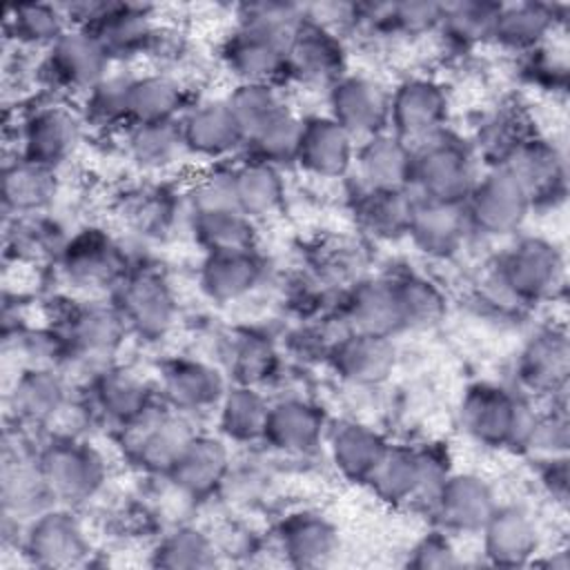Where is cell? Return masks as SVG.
I'll list each match as a JSON object with an SVG mask.
<instances>
[{"label": "cell", "mask_w": 570, "mask_h": 570, "mask_svg": "<svg viewBox=\"0 0 570 570\" xmlns=\"http://www.w3.org/2000/svg\"><path fill=\"white\" fill-rule=\"evenodd\" d=\"M334 372L354 385H379L396 365V347L392 336L345 332L327 350Z\"/></svg>", "instance_id": "cell-19"}, {"label": "cell", "mask_w": 570, "mask_h": 570, "mask_svg": "<svg viewBox=\"0 0 570 570\" xmlns=\"http://www.w3.org/2000/svg\"><path fill=\"white\" fill-rule=\"evenodd\" d=\"M111 58L94 33L71 27L45 53L42 73L58 89L87 94L105 76H109Z\"/></svg>", "instance_id": "cell-13"}, {"label": "cell", "mask_w": 570, "mask_h": 570, "mask_svg": "<svg viewBox=\"0 0 570 570\" xmlns=\"http://www.w3.org/2000/svg\"><path fill=\"white\" fill-rule=\"evenodd\" d=\"M49 497L62 503L91 499L105 483L107 465L96 448L76 436L51 439L36 459Z\"/></svg>", "instance_id": "cell-5"}, {"label": "cell", "mask_w": 570, "mask_h": 570, "mask_svg": "<svg viewBox=\"0 0 570 570\" xmlns=\"http://www.w3.org/2000/svg\"><path fill=\"white\" fill-rule=\"evenodd\" d=\"M269 403L254 385H234L227 387L218 403V428L220 432L236 441H263L267 425Z\"/></svg>", "instance_id": "cell-42"}, {"label": "cell", "mask_w": 570, "mask_h": 570, "mask_svg": "<svg viewBox=\"0 0 570 570\" xmlns=\"http://www.w3.org/2000/svg\"><path fill=\"white\" fill-rule=\"evenodd\" d=\"M432 503L445 530L454 532H479L497 508L492 488L472 472H450L436 488Z\"/></svg>", "instance_id": "cell-20"}, {"label": "cell", "mask_w": 570, "mask_h": 570, "mask_svg": "<svg viewBox=\"0 0 570 570\" xmlns=\"http://www.w3.org/2000/svg\"><path fill=\"white\" fill-rule=\"evenodd\" d=\"M127 332L125 321L111 305L87 303L71 307L60 330V343L78 356H105L111 354Z\"/></svg>", "instance_id": "cell-29"}, {"label": "cell", "mask_w": 570, "mask_h": 570, "mask_svg": "<svg viewBox=\"0 0 570 570\" xmlns=\"http://www.w3.org/2000/svg\"><path fill=\"white\" fill-rule=\"evenodd\" d=\"M225 390L223 374L214 365L196 358H174L160 374L163 403L180 414L218 407Z\"/></svg>", "instance_id": "cell-21"}, {"label": "cell", "mask_w": 570, "mask_h": 570, "mask_svg": "<svg viewBox=\"0 0 570 570\" xmlns=\"http://www.w3.org/2000/svg\"><path fill=\"white\" fill-rule=\"evenodd\" d=\"M470 229L463 203H443L419 198L414 203L407 236L430 258H448L456 254Z\"/></svg>", "instance_id": "cell-23"}, {"label": "cell", "mask_w": 570, "mask_h": 570, "mask_svg": "<svg viewBox=\"0 0 570 570\" xmlns=\"http://www.w3.org/2000/svg\"><path fill=\"white\" fill-rule=\"evenodd\" d=\"M407 566L416 568V570L456 568V566H461V559H459L452 541L443 532H430L410 550Z\"/></svg>", "instance_id": "cell-57"}, {"label": "cell", "mask_w": 570, "mask_h": 570, "mask_svg": "<svg viewBox=\"0 0 570 570\" xmlns=\"http://www.w3.org/2000/svg\"><path fill=\"white\" fill-rule=\"evenodd\" d=\"M187 111L180 82L163 71L131 76L129 80V125L176 122Z\"/></svg>", "instance_id": "cell-36"}, {"label": "cell", "mask_w": 570, "mask_h": 570, "mask_svg": "<svg viewBox=\"0 0 570 570\" xmlns=\"http://www.w3.org/2000/svg\"><path fill=\"white\" fill-rule=\"evenodd\" d=\"M325 414L305 399H283L269 403L263 441L287 454L312 452L325 436Z\"/></svg>", "instance_id": "cell-28"}, {"label": "cell", "mask_w": 570, "mask_h": 570, "mask_svg": "<svg viewBox=\"0 0 570 570\" xmlns=\"http://www.w3.org/2000/svg\"><path fill=\"white\" fill-rule=\"evenodd\" d=\"M91 396L98 412L118 428L131 423L154 403V396L140 376L116 367H107L96 376Z\"/></svg>", "instance_id": "cell-38"}, {"label": "cell", "mask_w": 570, "mask_h": 570, "mask_svg": "<svg viewBox=\"0 0 570 570\" xmlns=\"http://www.w3.org/2000/svg\"><path fill=\"white\" fill-rule=\"evenodd\" d=\"M58 256L67 278L85 287L118 283L127 274L120 247L100 229L76 234L62 245Z\"/></svg>", "instance_id": "cell-24"}, {"label": "cell", "mask_w": 570, "mask_h": 570, "mask_svg": "<svg viewBox=\"0 0 570 570\" xmlns=\"http://www.w3.org/2000/svg\"><path fill=\"white\" fill-rule=\"evenodd\" d=\"M350 332L394 336L405 330L394 283L387 278L358 281L343 307Z\"/></svg>", "instance_id": "cell-30"}, {"label": "cell", "mask_w": 570, "mask_h": 570, "mask_svg": "<svg viewBox=\"0 0 570 570\" xmlns=\"http://www.w3.org/2000/svg\"><path fill=\"white\" fill-rule=\"evenodd\" d=\"M528 56V71L532 73V80H537L539 85L546 87H566V78H568V67L566 60L554 58L546 45L525 53Z\"/></svg>", "instance_id": "cell-58"}, {"label": "cell", "mask_w": 570, "mask_h": 570, "mask_svg": "<svg viewBox=\"0 0 570 570\" xmlns=\"http://www.w3.org/2000/svg\"><path fill=\"white\" fill-rule=\"evenodd\" d=\"M67 403L62 379L47 367L24 370L11 390V410L24 423H49Z\"/></svg>", "instance_id": "cell-40"}, {"label": "cell", "mask_w": 570, "mask_h": 570, "mask_svg": "<svg viewBox=\"0 0 570 570\" xmlns=\"http://www.w3.org/2000/svg\"><path fill=\"white\" fill-rule=\"evenodd\" d=\"M185 151L205 160H225L245 145V134L227 100H203L180 116Z\"/></svg>", "instance_id": "cell-17"}, {"label": "cell", "mask_w": 570, "mask_h": 570, "mask_svg": "<svg viewBox=\"0 0 570 570\" xmlns=\"http://www.w3.org/2000/svg\"><path fill=\"white\" fill-rule=\"evenodd\" d=\"M330 118L347 129L356 140H365L387 129L390 91L361 73H343L327 89Z\"/></svg>", "instance_id": "cell-14"}, {"label": "cell", "mask_w": 570, "mask_h": 570, "mask_svg": "<svg viewBox=\"0 0 570 570\" xmlns=\"http://www.w3.org/2000/svg\"><path fill=\"white\" fill-rule=\"evenodd\" d=\"M125 145L129 158L147 171H163L187 154L178 120L129 125L125 129Z\"/></svg>", "instance_id": "cell-43"}, {"label": "cell", "mask_w": 570, "mask_h": 570, "mask_svg": "<svg viewBox=\"0 0 570 570\" xmlns=\"http://www.w3.org/2000/svg\"><path fill=\"white\" fill-rule=\"evenodd\" d=\"M450 98L445 87L425 76L405 78L390 94L387 129L412 147L445 131Z\"/></svg>", "instance_id": "cell-10"}, {"label": "cell", "mask_w": 570, "mask_h": 570, "mask_svg": "<svg viewBox=\"0 0 570 570\" xmlns=\"http://www.w3.org/2000/svg\"><path fill=\"white\" fill-rule=\"evenodd\" d=\"M225 100L245 134V142L285 107L278 91L269 82H236Z\"/></svg>", "instance_id": "cell-51"}, {"label": "cell", "mask_w": 570, "mask_h": 570, "mask_svg": "<svg viewBox=\"0 0 570 570\" xmlns=\"http://www.w3.org/2000/svg\"><path fill=\"white\" fill-rule=\"evenodd\" d=\"M416 196L412 189H365L361 187L354 216L363 232L379 240H396L407 236Z\"/></svg>", "instance_id": "cell-35"}, {"label": "cell", "mask_w": 570, "mask_h": 570, "mask_svg": "<svg viewBox=\"0 0 570 570\" xmlns=\"http://www.w3.org/2000/svg\"><path fill=\"white\" fill-rule=\"evenodd\" d=\"M561 249L541 236L519 238L494 267V285L517 303H541L563 285Z\"/></svg>", "instance_id": "cell-4"}, {"label": "cell", "mask_w": 570, "mask_h": 570, "mask_svg": "<svg viewBox=\"0 0 570 570\" xmlns=\"http://www.w3.org/2000/svg\"><path fill=\"white\" fill-rule=\"evenodd\" d=\"M303 131V118H298L287 105L269 118L261 129H256L245 147L249 149V158L263 160L281 169V165L296 163L298 142Z\"/></svg>", "instance_id": "cell-46"}, {"label": "cell", "mask_w": 570, "mask_h": 570, "mask_svg": "<svg viewBox=\"0 0 570 570\" xmlns=\"http://www.w3.org/2000/svg\"><path fill=\"white\" fill-rule=\"evenodd\" d=\"M570 376V341L563 327L534 332L517 356V379L534 396L561 399Z\"/></svg>", "instance_id": "cell-15"}, {"label": "cell", "mask_w": 570, "mask_h": 570, "mask_svg": "<svg viewBox=\"0 0 570 570\" xmlns=\"http://www.w3.org/2000/svg\"><path fill=\"white\" fill-rule=\"evenodd\" d=\"M24 554L40 568H69L89 554V541L69 510L49 508L29 523Z\"/></svg>", "instance_id": "cell-16"}, {"label": "cell", "mask_w": 570, "mask_h": 570, "mask_svg": "<svg viewBox=\"0 0 570 570\" xmlns=\"http://www.w3.org/2000/svg\"><path fill=\"white\" fill-rule=\"evenodd\" d=\"M176 203L167 187H142L129 194L125 214L140 234H160L174 220Z\"/></svg>", "instance_id": "cell-53"}, {"label": "cell", "mask_w": 570, "mask_h": 570, "mask_svg": "<svg viewBox=\"0 0 570 570\" xmlns=\"http://www.w3.org/2000/svg\"><path fill=\"white\" fill-rule=\"evenodd\" d=\"M131 76L109 73L85 94L82 120L94 127H129Z\"/></svg>", "instance_id": "cell-49"}, {"label": "cell", "mask_w": 570, "mask_h": 570, "mask_svg": "<svg viewBox=\"0 0 570 570\" xmlns=\"http://www.w3.org/2000/svg\"><path fill=\"white\" fill-rule=\"evenodd\" d=\"M523 185L532 207L554 205L566 196V160L561 149L541 136H530L505 165Z\"/></svg>", "instance_id": "cell-22"}, {"label": "cell", "mask_w": 570, "mask_h": 570, "mask_svg": "<svg viewBox=\"0 0 570 570\" xmlns=\"http://www.w3.org/2000/svg\"><path fill=\"white\" fill-rule=\"evenodd\" d=\"M479 532L483 552L494 566H523L539 550V530L532 517L514 505H497Z\"/></svg>", "instance_id": "cell-27"}, {"label": "cell", "mask_w": 570, "mask_h": 570, "mask_svg": "<svg viewBox=\"0 0 570 570\" xmlns=\"http://www.w3.org/2000/svg\"><path fill=\"white\" fill-rule=\"evenodd\" d=\"M187 205H189V214L236 209L232 167H214L203 176H198L187 191Z\"/></svg>", "instance_id": "cell-54"}, {"label": "cell", "mask_w": 570, "mask_h": 570, "mask_svg": "<svg viewBox=\"0 0 570 570\" xmlns=\"http://www.w3.org/2000/svg\"><path fill=\"white\" fill-rule=\"evenodd\" d=\"M501 2H456L443 4L439 27L459 47H474L490 40Z\"/></svg>", "instance_id": "cell-50"}, {"label": "cell", "mask_w": 570, "mask_h": 570, "mask_svg": "<svg viewBox=\"0 0 570 570\" xmlns=\"http://www.w3.org/2000/svg\"><path fill=\"white\" fill-rule=\"evenodd\" d=\"M71 29L65 4L49 2H29L9 9L7 31L22 47L49 49L60 36Z\"/></svg>", "instance_id": "cell-44"}, {"label": "cell", "mask_w": 570, "mask_h": 570, "mask_svg": "<svg viewBox=\"0 0 570 570\" xmlns=\"http://www.w3.org/2000/svg\"><path fill=\"white\" fill-rule=\"evenodd\" d=\"M356 138L334 118H303L296 165L316 178H341L354 167Z\"/></svg>", "instance_id": "cell-18"}, {"label": "cell", "mask_w": 570, "mask_h": 570, "mask_svg": "<svg viewBox=\"0 0 570 570\" xmlns=\"http://www.w3.org/2000/svg\"><path fill=\"white\" fill-rule=\"evenodd\" d=\"M191 232L205 254L254 249V220L238 209L191 214Z\"/></svg>", "instance_id": "cell-45"}, {"label": "cell", "mask_w": 570, "mask_h": 570, "mask_svg": "<svg viewBox=\"0 0 570 570\" xmlns=\"http://www.w3.org/2000/svg\"><path fill=\"white\" fill-rule=\"evenodd\" d=\"M530 136L534 131L525 114L514 105H503L479 125L472 149L488 167H505Z\"/></svg>", "instance_id": "cell-39"}, {"label": "cell", "mask_w": 570, "mask_h": 570, "mask_svg": "<svg viewBox=\"0 0 570 570\" xmlns=\"http://www.w3.org/2000/svg\"><path fill=\"white\" fill-rule=\"evenodd\" d=\"M543 463L546 465L541 468V485L546 488V492L552 499L566 501V497H568V459H566V454L548 456Z\"/></svg>", "instance_id": "cell-59"}, {"label": "cell", "mask_w": 570, "mask_h": 570, "mask_svg": "<svg viewBox=\"0 0 570 570\" xmlns=\"http://www.w3.org/2000/svg\"><path fill=\"white\" fill-rule=\"evenodd\" d=\"M82 125V116L67 105H38L22 118L18 127V156L56 169L78 149Z\"/></svg>", "instance_id": "cell-11"}, {"label": "cell", "mask_w": 570, "mask_h": 570, "mask_svg": "<svg viewBox=\"0 0 570 570\" xmlns=\"http://www.w3.org/2000/svg\"><path fill=\"white\" fill-rule=\"evenodd\" d=\"M56 229L47 225L38 214H27V216H16V232L11 234V247L20 258H36V256H47L51 252L62 249L65 243L56 240Z\"/></svg>", "instance_id": "cell-55"}, {"label": "cell", "mask_w": 570, "mask_h": 570, "mask_svg": "<svg viewBox=\"0 0 570 570\" xmlns=\"http://www.w3.org/2000/svg\"><path fill=\"white\" fill-rule=\"evenodd\" d=\"M537 412L530 401L497 383H474L461 401L465 432L488 448L528 450Z\"/></svg>", "instance_id": "cell-1"}, {"label": "cell", "mask_w": 570, "mask_h": 570, "mask_svg": "<svg viewBox=\"0 0 570 570\" xmlns=\"http://www.w3.org/2000/svg\"><path fill=\"white\" fill-rule=\"evenodd\" d=\"M278 539L285 557L296 568H321L338 550V530L312 510L289 514L278 528Z\"/></svg>", "instance_id": "cell-33"}, {"label": "cell", "mask_w": 570, "mask_h": 570, "mask_svg": "<svg viewBox=\"0 0 570 570\" xmlns=\"http://www.w3.org/2000/svg\"><path fill=\"white\" fill-rule=\"evenodd\" d=\"M276 350L269 338L256 332H243L229 341L227 367L238 385H258L276 370Z\"/></svg>", "instance_id": "cell-47"}, {"label": "cell", "mask_w": 570, "mask_h": 570, "mask_svg": "<svg viewBox=\"0 0 570 570\" xmlns=\"http://www.w3.org/2000/svg\"><path fill=\"white\" fill-rule=\"evenodd\" d=\"M229 470V450L225 441L212 434H194L176 463L167 472L174 485L189 497L214 492Z\"/></svg>", "instance_id": "cell-31"}, {"label": "cell", "mask_w": 570, "mask_h": 570, "mask_svg": "<svg viewBox=\"0 0 570 570\" xmlns=\"http://www.w3.org/2000/svg\"><path fill=\"white\" fill-rule=\"evenodd\" d=\"M414 147L390 129L356 145L354 167L365 189H410Z\"/></svg>", "instance_id": "cell-25"}, {"label": "cell", "mask_w": 570, "mask_h": 570, "mask_svg": "<svg viewBox=\"0 0 570 570\" xmlns=\"http://www.w3.org/2000/svg\"><path fill=\"white\" fill-rule=\"evenodd\" d=\"M463 209L472 232L483 236H508L525 223L532 203L510 169L488 167V171L472 185L463 200Z\"/></svg>", "instance_id": "cell-7"}, {"label": "cell", "mask_w": 570, "mask_h": 570, "mask_svg": "<svg viewBox=\"0 0 570 570\" xmlns=\"http://www.w3.org/2000/svg\"><path fill=\"white\" fill-rule=\"evenodd\" d=\"M196 432L187 414L171 410L167 403H151L140 416L122 428L127 454L147 472L167 474L178 454Z\"/></svg>", "instance_id": "cell-8"}, {"label": "cell", "mask_w": 570, "mask_h": 570, "mask_svg": "<svg viewBox=\"0 0 570 570\" xmlns=\"http://www.w3.org/2000/svg\"><path fill=\"white\" fill-rule=\"evenodd\" d=\"M390 443L370 425L343 421L330 432V456L336 470L356 483H367Z\"/></svg>", "instance_id": "cell-34"}, {"label": "cell", "mask_w": 570, "mask_h": 570, "mask_svg": "<svg viewBox=\"0 0 570 570\" xmlns=\"http://www.w3.org/2000/svg\"><path fill=\"white\" fill-rule=\"evenodd\" d=\"M476 154L452 131H441L414 145L410 189L419 198L463 203L479 178Z\"/></svg>", "instance_id": "cell-2"}, {"label": "cell", "mask_w": 570, "mask_h": 570, "mask_svg": "<svg viewBox=\"0 0 570 570\" xmlns=\"http://www.w3.org/2000/svg\"><path fill=\"white\" fill-rule=\"evenodd\" d=\"M216 563V552L205 532L191 525L171 530L154 550V566L169 570H196Z\"/></svg>", "instance_id": "cell-48"}, {"label": "cell", "mask_w": 570, "mask_h": 570, "mask_svg": "<svg viewBox=\"0 0 570 570\" xmlns=\"http://www.w3.org/2000/svg\"><path fill=\"white\" fill-rule=\"evenodd\" d=\"M265 274L256 249L207 254L200 265V287L216 303H232L254 292Z\"/></svg>", "instance_id": "cell-32"}, {"label": "cell", "mask_w": 570, "mask_h": 570, "mask_svg": "<svg viewBox=\"0 0 570 570\" xmlns=\"http://www.w3.org/2000/svg\"><path fill=\"white\" fill-rule=\"evenodd\" d=\"M56 169L18 156L2 169V205L16 216L40 214L56 196Z\"/></svg>", "instance_id": "cell-37"}, {"label": "cell", "mask_w": 570, "mask_h": 570, "mask_svg": "<svg viewBox=\"0 0 570 570\" xmlns=\"http://www.w3.org/2000/svg\"><path fill=\"white\" fill-rule=\"evenodd\" d=\"M343 69L345 47L338 33L305 11L287 47L285 76L305 85H332L345 73Z\"/></svg>", "instance_id": "cell-12"}, {"label": "cell", "mask_w": 570, "mask_h": 570, "mask_svg": "<svg viewBox=\"0 0 570 570\" xmlns=\"http://www.w3.org/2000/svg\"><path fill=\"white\" fill-rule=\"evenodd\" d=\"M71 27L87 29L98 38L111 60L151 53L158 24L151 9L134 2H78L65 4Z\"/></svg>", "instance_id": "cell-3"}, {"label": "cell", "mask_w": 570, "mask_h": 570, "mask_svg": "<svg viewBox=\"0 0 570 570\" xmlns=\"http://www.w3.org/2000/svg\"><path fill=\"white\" fill-rule=\"evenodd\" d=\"M563 4L550 2H514L501 4L492 24L497 45L517 53H530L548 42L559 22L563 20Z\"/></svg>", "instance_id": "cell-26"}, {"label": "cell", "mask_w": 570, "mask_h": 570, "mask_svg": "<svg viewBox=\"0 0 570 570\" xmlns=\"http://www.w3.org/2000/svg\"><path fill=\"white\" fill-rule=\"evenodd\" d=\"M116 303L125 327L147 341L165 336L176 321V296L167 278L149 267L127 272L116 283Z\"/></svg>", "instance_id": "cell-9"}, {"label": "cell", "mask_w": 570, "mask_h": 570, "mask_svg": "<svg viewBox=\"0 0 570 570\" xmlns=\"http://www.w3.org/2000/svg\"><path fill=\"white\" fill-rule=\"evenodd\" d=\"M448 474V459L434 445H390L367 485L379 499L401 505L421 497L432 499Z\"/></svg>", "instance_id": "cell-6"}, {"label": "cell", "mask_w": 570, "mask_h": 570, "mask_svg": "<svg viewBox=\"0 0 570 570\" xmlns=\"http://www.w3.org/2000/svg\"><path fill=\"white\" fill-rule=\"evenodd\" d=\"M232 171H234V200L240 214L256 220L274 214L281 207L285 198V185L278 167L249 158L232 167Z\"/></svg>", "instance_id": "cell-41"}, {"label": "cell", "mask_w": 570, "mask_h": 570, "mask_svg": "<svg viewBox=\"0 0 570 570\" xmlns=\"http://www.w3.org/2000/svg\"><path fill=\"white\" fill-rule=\"evenodd\" d=\"M568 414L561 407H552L546 414L537 412L534 428L528 441L530 452H541L546 456H557L563 454L568 448Z\"/></svg>", "instance_id": "cell-56"}, {"label": "cell", "mask_w": 570, "mask_h": 570, "mask_svg": "<svg viewBox=\"0 0 570 570\" xmlns=\"http://www.w3.org/2000/svg\"><path fill=\"white\" fill-rule=\"evenodd\" d=\"M405 327H425L436 323L445 312V301L434 283L416 274L392 278Z\"/></svg>", "instance_id": "cell-52"}]
</instances>
